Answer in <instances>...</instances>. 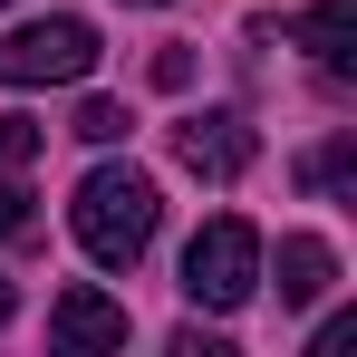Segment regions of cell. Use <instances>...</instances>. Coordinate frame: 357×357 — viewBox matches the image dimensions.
Listing matches in <instances>:
<instances>
[{"instance_id":"obj_1","label":"cell","mask_w":357,"mask_h":357,"mask_svg":"<svg viewBox=\"0 0 357 357\" xmlns=\"http://www.w3.org/2000/svg\"><path fill=\"white\" fill-rule=\"evenodd\" d=\"M155 174H135V165H97V174L77 183V241H87V261L97 271H135L145 261V241H155Z\"/></svg>"},{"instance_id":"obj_2","label":"cell","mask_w":357,"mask_h":357,"mask_svg":"<svg viewBox=\"0 0 357 357\" xmlns=\"http://www.w3.org/2000/svg\"><path fill=\"white\" fill-rule=\"evenodd\" d=\"M251 290H261V232H251L241 213L203 222L193 251H183V299H193V309H241Z\"/></svg>"},{"instance_id":"obj_3","label":"cell","mask_w":357,"mask_h":357,"mask_svg":"<svg viewBox=\"0 0 357 357\" xmlns=\"http://www.w3.org/2000/svg\"><path fill=\"white\" fill-rule=\"evenodd\" d=\"M97 68V29L87 20H29L0 39V87H68Z\"/></svg>"},{"instance_id":"obj_4","label":"cell","mask_w":357,"mask_h":357,"mask_svg":"<svg viewBox=\"0 0 357 357\" xmlns=\"http://www.w3.org/2000/svg\"><path fill=\"white\" fill-rule=\"evenodd\" d=\"M251 155H261V145H251V126H241L232 107L174 126V165H183V174H203V183H241V174H251Z\"/></svg>"},{"instance_id":"obj_5","label":"cell","mask_w":357,"mask_h":357,"mask_svg":"<svg viewBox=\"0 0 357 357\" xmlns=\"http://www.w3.org/2000/svg\"><path fill=\"white\" fill-rule=\"evenodd\" d=\"M49 328H59V348H126V309L107 290H59V309H49Z\"/></svg>"},{"instance_id":"obj_6","label":"cell","mask_w":357,"mask_h":357,"mask_svg":"<svg viewBox=\"0 0 357 357\" xmlns=\"http://www.w3.org/2000/svg\"><path fill=\"white\" fill-rule=\"evenodd\" d=\"M299 49L319 59V77H357V0H319L299 20Z\"/></svg>"},{"instance_id":"obj_7","label":"cell","mask_w":357,"mask_h":357,"mask_svg":"<svg viewBox=\"0 0 357 357\" xmlns=\"http://www.w3.org/2000/svg\"><path fill=\"white\" fill-rule=\"evenodd\" d=\"M328 280H338V251H328L319 232H290V241H280V299H290V309L328 299Z\"/></svg>"},{"instance_id":"obj_8","label":"cell","mask_w":357,"mask_h":357,"mask_svg":"<svg viewBox=\"0 0 357 357\" xmlns=\"http://www.w3.org/2000/svg\"><path fill=\"white\" fill-rule=\"evenodd\" d=\"M299 174H309V193H348V174H357V145H348V135H338V145H319V155H309Z\"/></svg>"},{"instance_id":"obj_9","label":"cell","mask_w":357,"mask_h":357,"mask_svg":"<svg viewBox=\"0 0 357 357\" xmlns=\"http://www.w3.org/2000/svg\"><path fill=\"white\" fill-rule=\"evenodd\" d=\"M77 135H87V145H116V135H126V107L87 97V107H77Z\"/></svg>"},{"instance_id":"obj_10","label":"cell","mask_w":357,"mask_h":357,"mask_svg":"<svg viewBox=\"0 0 357 357\" xmlns=\"http://www.w3.org/2000/svg\"><path fill=\"white\" fill-rule=\"evenodd\" d=\"M39 155V126L29 116H0V165H29Z\"/></svg>"},{"instance_id":"obj_11","label":"cell","mask_w":357,"mask_h":357,"mask_svg":"<svg viewBox=\"0 0 357 357\" xmlns=\"http://www.w3.org/2000/svg\"><path fill=\"white\" fill-rule=\"evenodd\" d=\"M29 232V193H20V183H0V241H20Z\"/></svg>"},{"instance_id":"obj_12","label":"cell","mask_w":357,"mask_h":357,"mask_svg":"<svg viewBox=\"0 0 357 357\" xmlns=\"http://www.w3.org/2000/svg\"><path fill=\"white\" fill-rule=\"evenodd\" d=\"M0 319H10V280H0Z\"/></svg>"},{"instance_id":"obj_13","label":"cell","mask_w":357,"mask_h":357,"mask_svg":"<svg viewBox=\"0 0 357 357\" xmlns=\"http://www.w3.org/2000/svg\"><path fill=\"white\" fill-rule=\"evenodd\" d=\"M0 10H10V0H0Z\"/></svg>"}]
</instances>
